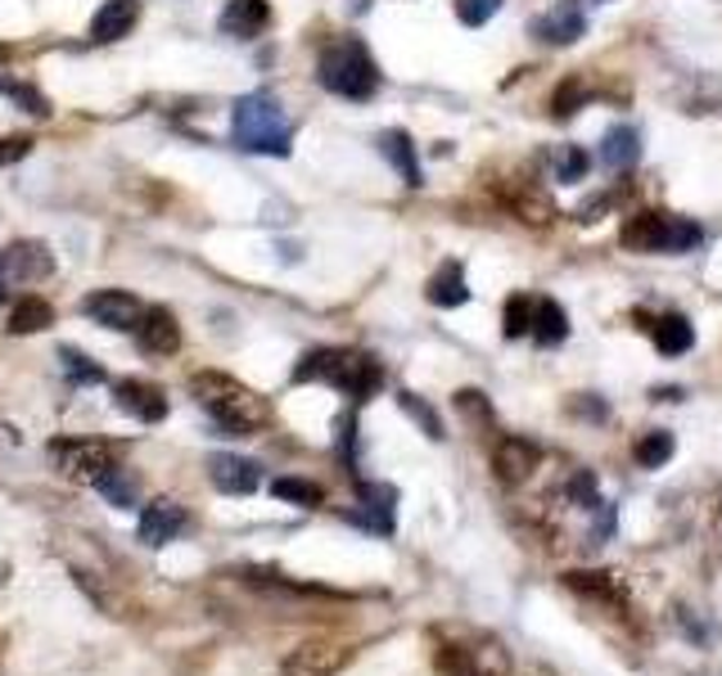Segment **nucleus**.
Instances as JSON below:
<instances>
[{"label": "nucleus", "mask_w": 722, "mask_h": 676, "mask_svg": "<svg viewBox=\"0 0 722 676\" xmlns=\"http://www.w3.org/2000/svg\"><path fill=\"white\" fill-rule=\"evenodd\" d=\"M209 479H213V488L226 492V496H248V492H257V483H262V464L248 460V455H213V460H209Z\"/></svg>", "instance_id": "12"}, {"label": "nucleus", "mask_w": 722, "mask_h": 676, "mask_svg": "<svg viewBox=\"0 0 722 676\" xmlns=\"http://www.w3.org/2000/svg\"><path fill=\"white\" fill-rule=\"evenodd\" d=\"M0 95H10L23 113H32V117H45L50 113V104H45V95L37 91V86H28V82H14V78H6L0 82Z\"/></svg>", "instance_id": "34"}, {"label": "nucleus", "mask_w": 722, "mask_h": 676, "mask_svg": "<svg viewBox=\"0 0 722 676\" xmlns=\"http://www.w3.org/2000/svg\"><path fill=\"white\" fill-rule=\"evenodd\" d=\"M533 329V298L529 294H510L506 298V338H523Z\"/></svg>", "instance_id": "33"}, {"label": "nucleus", "mask_w": 722, "mask_h": 676, "mask_svg": "<svg viewBox=\"0 0 722 676\" xmlns=\"http://www.w3.org/2000/svg\"><path fill=\"white\" fill-rule=\"evenodd\" d=\"M6 59H10V50H6V45H0V63H6Z\"/></svg>", "instance_id": "43"}, {"label": "nucleus", "mask_w": 722, "mask_h": 676, "mask_svg": "<svg viewBox=\"0 0 722 676\" xmlns=\"http://www.w3.org/2000/svg\"><path fill=\"white\" fill-rule=\"evenodd\" d=\"M272 496L289 501V505H303V510H312V505L325 501V492H321L316 483H307V479H276V483H272Z\"/></svg>", "instance_id": "32"}, {"label": "nucleus", "mask_w": 722, "mask_h": 676, "mask_svg": "<svg viewBox=\"0 0 722 676\" xmlns=\"http://www.w3.org/2000/svg\"><path fill=\"white\" fill-rule=\"evenodd\" d=\"M510 208H515L519 222H533V226H547V222L556 217V203H551L533 181H519V185L510 190Z\"/></svg>", "instance_id": "24"}, {"label": "nucleus", "mask_w": 722, "mask_h": 676, "mask_svg": "<svg viewBox=\"0 0 722 676\" xmlns=\"http://www.w3.org/2000/svg\"><path fill=\"white\" fill-rule=\"evenodd\" d=\"M181 532H185V510L176 501H150L141 510V541L145 546H167V541Z\"/></svg>", "instance_id": "17"}, {"label": "nucleus", "mask_w": 722, "mask_h": 676, "mask_svg": "<svg viewBox=\"0 0 722 676\" xmlns=\"http://www.w3.org/2000/svg\"><path fill=\"white\" fill-rule=\"evenodd\" d=\"M641 158V131L637 126H610L606 141H601V167L623 172Z\"/></svg>", "instance_id": "21"}, {"label": "nucleus", "mask_w": 722, "mask_h": 676, "mask_svg": "<svg viewBox=\"0 0 722 676\" xmlns=\"http://www.w3.org/2000/svg\"><path fill=\"white\" fill-rule=\"evenodd\" d=\"M456 411H461L475 429H492V406L484 401V392L466 388V392H456Z\"/></svg>", "instance_id": "35"}, {"label": "nucleus", "mask_w": 722, "mask_h": 676, "mask_svg": "<svg viewBox=\"0 0 722 676\" xmlns=\"http://www.w3.org/2000/svg\"><path fill=\"white\" fill-rule=\"evenodd\" d=\"M632 455H637L641 469H660V464H669V460H673V433H664V429L645 433V438L632 447Z\"/></svg>", "instance_id": "30"}, {"label": "nucleus", "mask_w": 722, "mask_h": 676, "mask_svg": "<svg viewBox=\"0 0 722 676\" xmlns=\"http://www.w3.org/2000/svg\"><path fill=\"white\" fill-rule=\"evenodd\" d=\"M578 595H587V600H601V604H610V608H623V577L619 573H569L565 577Z\"/></svg>", "instance_id": "23"}, {"label": "nucleus", "mask_w": 722, "mask_h": 676, "mask_svg": "<svg viewBox=\"0 0 722 676\" xmlns=\"http://www.w3.org/2000/svg\"><path fill=\"white\" fill-rule=\"evenodd\" d=\"M700 244H704V231L691 217H673V226H669V253H695Z\"/></svg>", "instance_id": "37"}, {"label": "nucleus", "mask_w": 722, "mask_h": 676, "mask_svg": "<svg viewBox=\"0 0 722 676\" xmlns=\"http://www.w3.org/2000/svg\"><path fill=\"white\" fill-rule=\"evenodd\" d=\"M190 392L209 411V420L231 438H248V433H262L272 424V406L222 370H200L190 379Z\"/></svg>", "instance_id": "1"}, {"label": "nucleus", "mask_w": 722, "mask_h": 676, "mask_svg": "<svg viewBox=\"0 0 722 676\" xmlns=\"http://www.w3.org/2000/svg\"><path fill=\"white\" fill-rule=\"evenodd\" d=\"M28 150H32L28 135H14V141H0V167H6V163H19Z\"/></svg>", "instance_id": "42"}, {"label": "nucleus", "mask_w": 722, "mask_h": 676, "mask_svg": "<svg viewBox=\"0 0 722 676\" xmlns=\"http://www.w3.org/2000/svg\"><path fill=\"white\" fill-rule=\"evenodd\" d=\"M348 658H353V649L339 645V641H303V645H294L285 654L281 672L285 676H335Z\"/></svg>", "instance_id": "7"}, {"label": "nucleus", "mask_w": 722, "mask_h": 676, "mask_svg": "<svg viewBox=\"0 0 722 676\" xmlns=\"http://www.w3.org/2000/svg\"><path fill=\"white\" fill-rule=\"evenodd\" d=\"M569 496H573L582 510H597V505H601V496H597V488H592V473H573V479H569Z\"/></svg>", "instance_id": "41"}, {"label": "nucleus", "mask_w": 722, "mask_h": 676, "mask_svg": "<svg viewBox=\"0 0 722 676\" xmlns=\"http://www.w3.org/2000/svg\"><path fill=\"white\" fill-rule=\"evenodd\" d=\"M375 145H379V154H384L393 167H398V176H403L411 190L425 185V181H420V158H416V145H411L407 131H384Z\"/></svg>", "instance_id": "20"}, {"label": "nucleus", "mask_w": 722, "mask_h": 676, "mask_svg": "<svg viewBox=\"0 0 722 676\" xmlns=\"http://www.w3.org/2000/svg\"><path fill=\"white\" fill-rule=\"evenodd\" d=\"M650 334H654V348H660L664 357H682V352L695 348V329H691L687 316H660L650 325Z\"/></svg>", "instance_id": "25"}, {"label": "nucleus", "mask_w": 722, "mask_h": 676, "mask_svg": "<svg viewBox=\"0 0 722 676\" xmlns=\"http://www.w3.org/2000/svg\"><path fill=\"white\" fill-rule=\"evenodd\" d=\"M669 226H673V217H664V213H637L623 226V248H632V253H669Z\"/></svg>", "instance_id": "16"}, {"label": "nucleus", "mask_w": 722, "mask_h": 676, "mask_svg": "<svg viewBox=\"0 0 722 676\" xmlns=\"http://www.w3.org/2000/svg\"><path fill=\"white\" fill-rule=\"evenodd\" d=\"M136 348L145 357H172L181 348V325L167 307H145V316L136 325Z\"/></svg>", "instance_id": "11"}, {"label": "nucleus", "mask_w": 722, "mask_h": 676, "mask_svg": "<svg viewBox=\"0 0 722 676\" xmlns=\"http://www.w3.org/2000/svg\"><path fill=\"white\" fill-rule=\"evenodd\" d=\"M109 505H118V510H126V505H136V496H141V483H136V473L131 469H122V464H109L100 479L91 483Z\"/></svg>", "instance_id": "26"}, {"label": "nucleus", "mask_w": 722, "mask_h": 676, "mask_svg": "<svg viewBox=\"0 0 722 676\" xmlns=\"http://www.w3.org/2000/svg\"><path fill=\"white\" fill-rule=\"evenodd\" d=\"M438 672L443 676H510V654L492 636L456 641L438 649Z\"/></svg>", "instance_id": "4"}, {"label": "nucleus", "mask_w": 722, "mask_h": 676, "mask_svg": "<svg viewBox=\"0 0 722 676\" xmlns=\"http://www.w3.org/2000/svg\"><path fill=\"white\" fill-rule=\"evenodd\" d=\"M429 303L434 307H466L470 303V285H466V270L461 262H443L434 276H429Z\"/></svg>", "instance_id": "19"}, {"label": "nucleus", "mask_w": 722, "mask_h": 676, "mask_svg": "<svg viewBox=\"0 0 722 676\" xmlns=\"http://www.w3.org/2000/svg\"><path fill=\"white\" fill-rule=\"evenodd\" d=\"M231 131H235V145L248 150V154H272V158H285L289 154V141H294V122L289 113L281 109V100L272 91H253L235 104L231 113Z\"/></svg>", "instance_id": "2"}, {"label": "nucleus", "mask_w": 722, "mask_h": 676, "mask_svg": "<svg viewBox=\"0 0 722 676\" xmlns=\"http://www.w3.org/2000/svg\"><path fill=\"white\" fill-rule=\"evenodd\" d=\"M339 366V348H316L294 366V383H331Z\"/></svg>", "instance_id": "28"}, {"label": "nucleus", "mask_w": 722, "mask_h": 676, "mask_svg": "<svg viewBox=\"0 0 722 676\" xmlns=\"http://www.w3.org/2000/svg\"><path fill=\"white\" fill-rule=\"evenodd\" d=\"M357 496H362V505L370 510L362 523L375 528V532H393V505H398V492L384 488V483H362Z\"/></svg>", "instance_id": "27"}, {"label": "nucleus", "mask_w": 722, "mask_h": 676, "mask_svg": "<svg viewBox=\"0 0 722 676\" xmlns=\"http://www.w3.org/2000/svg\"><path fill=\"white\" fill-rule=\"evenodd\" d=\"M54 270V257L45 244H14V248H0V303L10 298V285H32V280H45Z\"/></svg>", "instance_id": "6"}, {"label": "nucleus", "mask_w": 722, "mask_h": 676, "mask_svg": "<svg viewBox=\"0 0 722 676\" xmlns=\"http://www.w3.org/2000/svg\"><path fill=\"white\" fill-rule=\"evenodd\" d=\"M59 361H63V370H69L73 383H100V379H104V370H100L91 357L73 352V348H59Z\"/></svg>", "instance_id": "36"}, {"label": "nucleus", "mask_w": 722, "mask_h": 676, "mask_svg": "<svg viewBox=\"0 0 722 676\" xmlns=\"http://www.w3.org/2000/svg\"><path fill=\"white\" fill-rule=\"evenodd\" d=\"M587 100H592V82L587 78H569V82H560L556 86V100H551V113L556 117H573Z\"/></svg>", "instance_id": "31"}, {"label": "nucleus", "mask_w": 722, "mask_h": 676, "mask_svg": "<svg viewBox=\"0 0 722 676\" xmlns=\"http://www.w3.org/2000/svg\"><path fill=\"white\" fill-rule=\"evenodd\" d=\"M379 383H384V370H379L375 357H366V352H339V366H335L331 388H339L353 401H366V397L379 392Z\"/></svg>", "instance_id": "10"}, {"label": "nucleus", "mask_w": 722, "mask_h": 676, "mask_svg": "<svg viewBox=\"0 0 722 676\" xmlns=\"http://www.w3.org/2000/svg\"><path fill=\"white\" fill-rule=\"evenodd\" d=\"M316 73H321L325 91H335L344 100H370L379 91V68L357 37H339V41L325 45Z\"/></svg>", "instance_id": "3"}, {"label": "nucleus", "mask_w": 722, "mask_h": 676, "mask_svg": "<svg viewBox=\"0 0 722 676\" xmlns=\"http://www.w3.org/2000/svg\"><path fill=\"white\" fill-rule=\"evenodd\" d=\"M113 406L122 416L141 420V424H159L167 420V397L159 383H145V379H118L113 383Z\"/></svg>", "instance_id": "9"}, {"label": "nucleus", "mask_w": 722, "mask_h": 676, "mask_svg": "<svg viewBox=\"0 0 722 676\" xmlns=\"http://www.w3.org/2000/svg\"><path fill=\"white\" fill-rule=\"evenodd\" d=\"M141 23V0H104L91 19V41H118Z\"/></svg>", "instance_id": "18"}, {"label": "nucleus", "mask_w": 722, "mask_h": 676, "mask_svg": "<svg viewBox=\"0 0 722 676\" xmlns=\"http://www.w3.org/2000/svg\"><path fill=\"white\" fill-rule=\"evenodd\" d=\"M587 32V19L578 10V0H560V6H551L538 23H533V37L542 45H573L578 37Z\"/></svg>", "instance_id": "14"}, {"label": "nucleus", "mask_w": 722, "mask_h": 676, "mask_svg": "<svg viewBox=\"0 0 722 676\" xmlns=\"http://www.w3.org/2000/svg\"><path fill=\"white\" fill-rule=\"evenodd\" d=\"M267 23H272V6H267V0H226V10L217 19V28L226 37H235V41L262 37V28H267Z\"/></svg>", "instance_id": "15"}, {"label": "nucleus", "mask_w": 722, "mask_h": 676, "mask_svg": "<svg viewBox=\"0 0 722 676\" xmlns=\"http://www.w3.org/2000/svg\"><path fill=\"white\" fill-rule=\"evenodd\" d=\"M403 411H407V416H411V420H416V424H420V429H425L434 442L443 438V420L434 416V406H429V401H420L416 392H403Z\"/></svg>", "instance_id": "38"}, {"label": "nucleus", "mask_w": 722, "mask_h": 676, "mask_svg": "<svg viewBox=\"0 0 722 676\" xmlns=\"http://www.w3.org/2000/svg\"><path fill=\"white\" fill-rule=\"evenodd\" d=\"M538 460H542V451L529 438H501L497 451H492V469H497V479L506 488H519L538 469Z\"/></svg>", "instance_id": "13"}, {"label": "nucleus", "mask_w": 722, "mask_h": 676, "mask_svg": "<svg viewBox=\"0 0 722 676\" xmlns=\"http://www.w3.org/2000/svg\"><path fill=\"white\" fill-rule=\"evenodd\" d=\"M50 320H54V311H50L45 298H19L14 311H10V334H37Z\"/></svg>", "instance_id": "29"}, {"label": "nucleus", "mask_w": 722, "mask_h": 676, "mask_svg": "<svg viewBox=\"0 0 722 676\" xmlns=\"http://www.w3.org/2000/svg\"><path fill=\"white\" fill-rule=\"evenodd\" d=\"M50 455H54V469L69 483H95L109 464H118L113 447L109 442H91V438H63V442L50 447Z\"/></svg>", "instance_id": "5"}, {"label": "nucleus", "mask_w": 722, "mask_h": 676, "mask_svg": "<svg viewBox=\"0 0 722 676\" xmlns=\"http://www.w3.org/2000/svg\"><path fill=\"white\" fill-rule=\"evenodd\" d=\"M497 10H501V0H456V19L466 28H484Z\"/></svg>", "instance_id": "39"}, {"label": "nucleus", "mask_w": 722, "mask_h": 676, "mask_svg": "<svg viewBox=\"0 0 722 676\" xmlns=\"http://www.w3.org/2000/svg\"><path fill=\"white\" fill-rule=\"evenodd\" d=\"M533 344H542V348H556V344H565L569 338V316H565V307L556 303V298H533Z\"/></svg>", "instance_id": "22"}, {"label": "nucleus", "mask_w": 722, "mask_h": 676, "mask_svg": "<svg viewBox=\"0 0 722 676\" xmlns=\"http://www.w3.org/2000/svg\"><path fill=\"white\" fill-rule=\"evenodd\" d=\"M587 167H592V158H587L578 145H565V154L556 158V181H565V185H569V181H582Z\"/></svg>", "instance_id": "40"}, {"label": "nucleus", "mask_w": 722, "mask_h": 676, "mask_svg": "<svg viewBox=\"0 0 722 676\" xmlns=\"http://www.w3.org/2000/svg\"><path fill=\"white\" fill-rule=\"evenodd\" d=\"M82 311H87L95 325L122 329V334H136V325H141V316H145L141 298L126 294V289H100V294H91V298L82 303Z\"/></svg>", "instance_id": "8"}]
</instances>
